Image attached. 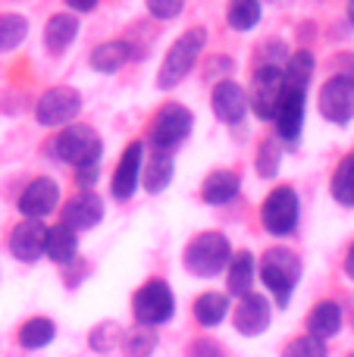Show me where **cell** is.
<instances>
[{
	"label": "cell",
	"mask_w": 354,
	"mask_h": 357,
	"mask_svg": "<svg viewBox=\"0 0 354 357\" xmlns=\"http://www.w3.org/2000/svg\"><path fill=\"white\" fill-rule=\"evenodd\" d=\"M348 357H354V354H348Z\"/></svg>",
	"instance_id": "obj_41"
},
{
	"label": "cell",
	"mask_w": 354,
	"mask_h": 357,
	"mask_svg": "<svg viewBox=\"0 0 354 357\" xmlns=\"http://www.w3.org/2000/svg\"><path fill=\"white\" fill-rule=\"evenodd\" d=\"M54 339H56V326L47 317H31V320H25L22 329H19V345L29 348V351L47 348Z\"/></svg>",
	"instance_id": "obj_27"
},
{
	"label": "cell",
	"mask_w": 354,
	"mask_h": 357,
	"mask_svg": "<svg viewBox=\"0 0 354 357\" xmlns=\"http://www.w3.org/2000/svg\"><path fill=\"white\" fill-rule=\"evenodd\" d=\"M100 220H104V201L94 191H79L63 204V226H69L72 232L94 229Z\"/></svg>",
	"instance_id": "obj_14"
},
{
	"label": "cell",
	"mask_w": 354,
	"mask_h": 357,
	"mask_svg": "<svg viewBox=\"0 0 354 357\" xmlns=\"http://www.w3.org/2000/svg\"><path fill=\"white\" fill-rule=\"evenodd\" d=\"M270 317L273 314H270L267 298L257 295V291H248V295L238 298V307H236V314H232V326L242 335H261V333H267Z\"/></svg>",
	"instance_id": "obj_15"
},
{
	"label": "cell",
	"mask_w": 354,
	"mask_h": 357,
	"mask_svg": "<svg viewBox=\"0 0 354 357\" xmlns=\"http://www.w3.org/2000/svg\"><path fill=\"white\" fill-rule=\"evenodd\" d=\"M204 44H207V29H201V25L188 29L185 35L167 50V56H163V63H160V73H157V85L176 88L182 79H188V73H192L194 63H198V56L204 54Z\"/></svg>",
	"instance_id": "obj_4"
},
{
	"label": "cell",
	"mask_w": 354,
	"mask_h": 357,
	"mask_svg": "<svg viewBox=\"0 0 354 357\" xmlns=\"http://www.w3.org/2000/svg\"><path fill=\"white\" fill-rule=\"evenodd\" d=\"M29 38V19L19 13H0V50H16Z\"/></svg>",
	"instance_id": "obj_30"
},
{
	"label": "cell",
	"mask_w": 354,
	"mask_h": 357,
	"mask_svg": "<svg viewBox=\"0 0 354 357\" xmlns=\"http://www.w3.org/2000/svg\"><path fill=\"white\" fill-rule=\"evenodd\" d=\"M132 314H135L138 326L157 329L176 314V298L169 291V285L163 279H151L132 298Z\"/></svg>",
	"instance_id": "obj_6"
},
{
	"label": "cell",
	"mask_w": 354,
	"mask_h": 357,
	"mask_svg": "<svg viewBox=\"0 0 354 357\" xmlns=\"http://www.w3.org/2000/svg\"><path fill=\"white\" fill-rule=\"evenodd\" d=\"M82 110V98L75 88L69 85H56L47 88V91L38 98L35 104V119L47 129H60V126H69Z\"/></svg>",
	"instance_id": "obj_8"
},
{
	"label": "cell",
	"mask_w": 354,
	"mask_h": 357,
	"mask_svg": "<svg viewBox=\"0 0 354 357\" xmlns=\"http://www.w3.org/2000/svg\"><path fill=\"white\" fill-rule=\"evenodd\" d=\"M188 357H223V348L213 339H194L188 345Z\"/></svg>",
	"instance_id": "obj_36"
},
{
	"label": "cell",
	"mask_w": 354,
	"mask_h": 357,
	"mask_svg": "<svg viewBox=\"0 0 354 357\" xmlns=\"http://www.w3.org/2000/svg\"><path fill=\"white\" fill-rule=\"evenodd\" d=\"M210 104H213V113H217L220 123H229V126H238L248 113V94L238 82H220L210 94Z\"/></svg>",
	"instance_id": "obj_17"
},
{
	"label": "cell",
	"mask_w": 354,
	"mask_h": 357,
	"mask_svg": "<svg viewBox=\"0 0 354 357\" xmlns=\"http://www.w3.org/2000/svg\"><path fill=\"white\" fill-rule=\"evenodd\" d=\"M226 289L229 295L242 298L254 289V254L251 251H236L226 266Z\"/></svg>",
	"instance_id": "obj_23"
},
{
	"label": "cell",
	"mask_w": 354,
	"mask_h": 357,
	"mask_svg": "<svg viewBox=\"0 0 354 357\" xmlns=\"http://www.w3.org/2000/svg\"><path fill=\"white\" fill-rule=\"evenodd\" d=\"M129 60H132V44L123 41V38H113V41L98 44V47L91 50V56H88L94 73H119Z\"/></svg>",
	"instance_id": "obj_20"
},
{
	"label": "cell",
	"mask_w": 354,
	"mask_h": 357,
	"mask_svg": "<svg viewBox=\"0 0 354 357\" xmlns=\"http://www.w3.org/2000/svg\"><path fill=\"white\" fill-rule=\"evenodd\" d=\"M314 69H317V60H314L311 50H295L286 60V69H282V82L288 88H301L307 91V82L314 79Z\"/></svg>",
	"instance_id": "obj_26"
},
{
	"label": "cell",
	"mask_w": 354,
	"mask_h": 357,
	"mask_svg": "<svg viewBox=\"0 0 354 357\" xmlns=\"http://www.w3.org/2000/svg\"><path fill=\"white\" fill-rule=\"evenodd\" d=\"M192 126H194V116L188 107L182 104H163L160 113L154 116L151 123V151H167L173 154L188 135H192Z\"/></svg>",
	"instance_id": "obj_5"
},
{
	"label": "cell",
	"mask_w": 354,
	"mask_h": 357,
	"mask_svg": "<svg viewBox=\"0 0 354 357\" xmlns=\"http://www.w3.org/2000/svg\"><path fill=\"white\" fill-rule=\"evenodd\" d=\"M94 178H98V167H82V169H75V182L79 185H94Z\"/></svg>",
	"instance_id": "obj_37"
},
{
	"label": "cell",
	"mask_w": 354,
	"mask_h": 357,
	"mask_svg": "<svg viewBox=\"0 0 354 357\" xmlns=\"http://www.w3.org/2000/svg\"><path fill=\"white\" fill-rule=\"evenodd\" d=\"M342 266H345V276H348L351 282H354V245L348 248V254H345V264H342Z\"/></svg>",
	"instance_id": "obj_39"
},
{
	"label": "cell",
	"mask_w": 354,
	"mask_h": 357,
	"mask_svg": "<svg viewBox=\"0 0 354 357\" xmlns=\"http://www.w3.org/2000/svg\"><path fill=\"white\" fill-rule=\"evenodd\" d=\"M263 16L261 0H229L226 6V22L232 25L236 31H251Z\"/></svg>",
	"instance_id": "obj_28"
},
{
	"label": "cell",
	"mask_w": 354,
	"mask_h": 357,
	"mask_svg": "<svg viewBox=\"0 0 354 357\" xmlns=\"http://www.w3.org/2000/svg\"><path fill=\"white\" fill-rule=\"evenodd\" d=\"M232 257V245L223 232H201L188 241L185 254H182V264L192 276L201 279H213L220 273H226Z\"/></svg>",
	"instance_id": "obj_2"
},
{
	"label": "cell",
	"mask_w": 354,
	"mask_h": 357,
	"mask_svg": "<svg viewBox=\"0 0 354 357\" xmlns=\"http://www.w3.org/2000/svg\"><path fill=\"white\" fill-rule=\"evenodd\" d=\"M173 154H167V151H151L148 163L141 167V176H144V188L151 191V195H160L163 188L169 185V178H173Z\"/></svg>",
	"instance_id": "obj_25"
},
{
	"label": "cell",
	"mask_w": 354,
	"mask_h": 357,
	"mask_svg": "<svg viewBox=\"0 0 354 357\" xmlns=\"http://www.w3.org/2000/svg\"><path fill=\"white\" fill-rule=\"evenodd\" d=\"M75 251H79V232H72V229L63 226V222L47 229V235H44V257L66 266V264H72Z\"/></svg>",
	"instance_id": "obj_19"
},
{
	"label": "cell",
	"mask_w": 354,
	"mask_h": 357,
	"mask_svg": "<svg viewBox=\"0 0 354 357\" xmlns=\"http://www.w3.org/2000/svg\"><path fill=\"white\" fill-rule=\"evenodd\" d=\"M298 213H301V207H298V195H295V188L279 185V188H273L267 195V201H263L261 222L270 235L286 238V235H292L295 226H298Z\"/></svg>",
	"instance_id": "obj_7"
},
{
	"label": "cell",
	"mask_w": 354,
	"mask_h": 357,
	"mask_svg": "<svg viewBox=\"0 0 354 357\" xmlns=\"http://www.w3.org/2000/svg\"><path fill=\"white\" fill-rule=\"evenodd\" d=\"M75 35H79V16H72V13H54L47 19V25H44V47L50 54H63L75 41Z\"/></svg>",
	"instance_id": "obj_21"
},
{
	"label": "cell",
	"mask_w": 354,
	"mask_h": 357,
	"mask_svg": "<svg viewBox=\"0 0 354 357\" xmlns=\"http://www.w3.org/2000/svg\"><path fill=\"white\" fill-rule=\"evenodd\" d=\"M50 157H56L60 163L82 169V167H98L100 163V135L85 123H69L60 129V135L50 142Z\"/></svg>",
	"instance_id": "obj_1"
},
{
	"label": "cell",
	"mask_w": 354,
	"mask_h": 357,
	"mask_svg": "<svg viewBox=\"0 0 354 357\" xmlns=\"http://www.w3.org/2000/svg\"><path fill=\"white\" fill-rule=\"evenodd\" d=\"M254 167L261 178H276L282 167V148H279V138H263L261 148H257L254 157Z\"/></svg>",
	"instance_id": "obj_32"
},
{
	"label": "cell",
	"mask_w": 354,
	"mask_h": 357,
	"mask_svg": "<svg viewBox=\"0 0 354 357\" xmlns=\"http://www.w3.org/2000/svg\"><path fill=\"white\" fill-rule=\"evenodd\" d=\"M141 167H144V148H141V142H132L129 148L123 151V157H119L116 173H113V182H110L116 201H129V197L138 191Z\"/></svg>",
	"instance_id": "obj_13"
},
{
	"label": "cell",
	"mask_w": 354,
	"mask_h": 357,
	"mask_svg": "<svg viewBox=\"0 0 354 357\" xmlns=\"http://www.w3.org/2000/svg\"><path fill=\"white\" fill-rule=\"evenodd\" d=\"M144 3H148V13L154 19H160V22H169V19H176L182 13L185 0H144Z\"/></svg>",
	"instance_id": "obj_35"
},
{
	"label": "cell",
	"mask_w": 354,
	"mask_h": 357,
	"mask_svg": "<svg viewBox=\"0 0 354 357\" xmlns=\"http://www.w3.org/2000/svg\"><path fill=\"white\" fill-rule=\"evenodd\" d=\"M56 204H60V185L50 176H38L22 188L16 207L22 213V220H44L56 210Z\"/></svg>",
	"instance_id": "obj_12"
},
{
	"label": "cell",
	"mask_w": 354,
	"mask_h": 357,
	"mask_svg": "<svg viewBox=\"0 0 354 357\" xmlns=\"http://www.w3.org/2000/svg\"><path fill=\"white\" fill-rule=\"evenodd\" d=\"M282 69L279 66H257L251 73V110H254L257 119H273V110L279 104V94H282Z\"/></svg>",
	"instance_id": "obj_10"
},
{
	"label": "cell",
	"mask_w": 354,
	"mask_h": 357,
	"mask_svg": "<svg viewBox=\"0 0 354 357\" xmlns=\"http://www.w3.org/2000/svg\"><path fill=\"white\" fill-rule=\"evenodd\" d=\"M66 3H69V6H72V10H75V13H91V10H94V6H98V3H100V0H66Z\"/></svg>",
	"instance_id": "obj_38"
},
{
	"label": "cell",
	"mask_w": 354,
	"mask_h": 357,
	"mask_svg": "<svg viewBox=\"0 0 354 357\" xmlns=\"http://www.w3.org/2000/svg\"><path fill=\"white\" fill-rule=\"evenodd\" d=\"M282 357H326V342L314 339V335H298L282 348Z\"/></svg>",
	"instance_id": "obj_33"
},
{
	"label": "cell",
	"mask_w": 354,
	"mask_h": 357,
	"mask_svg": "<svg viewBox=\"0 0 354 357\" xmlns=\"http://www.w3.org/2000/svg\"><path fill=\"white\" fill-rule=\"evenodd\" d=\"M348 19H351V22H354V0H351V3H348Z\"/></svg>",
	"instance_id": "obj_40"
},
{
	"label": "cell",
	"mask_w": 354,
	"mask_h": 357,
	"mask_svg": "<svg viewBox=\"0 0 354 357\" xmlns=\"http://www.w3.org/2000/svg\"><path fill=\"white\" fill-rule=\"evenodd\" d=\"M119 342H123V329H119L113 320H107V323H100V326L91 329V348L94 351H113Z\"/></svg>",
	"instance_id": "obj_34"
},
{
	"label": "cell",
	"mask_w": 354,
	"mask_h": 357,
	"mask_svg": "<svg viewBox=\"0 0 354 357\" xmlns=\"http://www.w3.org/2000/svg\"><path fill=\"white\" fill-rule=\"evenodd\" d=\"M330 191L342 207H354V154L342 157V163H339L336 173H332Z\"/></svg>",
	"instance_id": "obj_29"
},
{
	"label": "cell",
	"mask_w": 354,
	"mask_h": 357,
	"mask_svg": "<svg viewBox=\"0 0 354 357\" xmlns=\"http://www.w3.org/2000/svg\"><path fill=\"white\" fill-rule=\"evenodd\" d=\"M320 113H323L326 123L336 126H348L354 119V75L339 73L332 79L323 82L320 88Z\"/></svg>",
	"instance_id": "obj_9"
},
{
	"label": "cell",
	"mask_w": 354,
	"mask_h": 357,
	"mask_svg": "<svg viewBox=\"0 0 354 357\" xmlns=\"http://www.w3.org/2000/svg\"><path fill=\"white\" fill-rule=\"evenodd\" d=\"M238 188H242L238 173H232V169H213V173L204 178V185H201V197H204V204L223 207V204L236 201Z\"/></svg>",
	"instance_id": "obj_18"
},
{
	"label": "cell",
	"mask_w": 354,
	"mask_h": 357,
	"mask_svg": "<svg viewBox=\"0 0 354 357\" xmlns=\"http://www.w3.org/2000/svg\"><path fill=\"white\" fill-rule=\"evenodd\" d=\"M44 235H47V226H41V220L16 222L10 232V254L22 264H35L38 257H44Z\"/></svg>",
	"instance_id": "obj_16"
},
{
	"label": "cell",
	"mask_w": 354,
	"mask_h": 357,
	"mask_svg": "<svg viewBox=\"0 0 354 357\" xmlns=\"http://www.w3.org/2000/svg\"><path fill=\"white\" fill-rule=\"evenodd\" d=\"M194 320L201 323V326H220V323L226 320V314H229V295H223V291H204V295L194 298Z\"/></svg>",
	"instance_id": "obj_24"
},
{
	"label": "cell",
	"mask_w": 354,
	"mask_h": 357,
	"mask_svg": "<svg viewBox=\"0 0 354 357\" xmlns=\"http://www.w3.org/2000/svg\"><path fill=\"white\" fill-rule=\"evenodd\" d=\"M342 329V307L339 301H320L317 307L307 314V335L320 342H330Z\"/></svg>",
	"instance_id": "obj_22"
},
{
	"label": "cell",
	"mask_w": 354,
	"mask_h": 357,
	"mask_svg": "<svg viewBox=\"0 0 354 357\" xmlns=\"http://www.w3.org/2000/svg\"><path fill=\"white\" fill-rule=\"evenodd\" d=\"M261 279L270 289V295L276 298V304L286 307L301 279V257L292 248H270L261 257Z\"/></svg>",
	"instance_id": "obj_3"
},
{
	"label": "cell",
	"mask_w": 354,
	"mask_h": 357,
	"mask_svg": "<svg viewBox=\"0 0 354 357\" xmlns=\"http://www.w3.org/2000/svg\"><path fill=\"white\" fill-rule=\"evenodd\" d=\"M305 107H307V98L301 88L282 85L279 104H276V110H273L276 138H279V142H298L301 129H305Z\"/></svg>",
	"instance_id": "obj_11"
},
{
	"label": "cell",
	"mask_w": 354,
	"mask_h": 357,
	"mask_svg": "<svg viewBox=\"0 0 354 357\" xmlns=\"http://www.w3.org/2000/svg\"><path fill=\"white\" fill-rule=\"evenodd\" d=\"M123 351L125 357H151L157 348V329H148V326H135L129 333H123Z\"/></svg>",
	"instance_id": "obj_31"
}]
</instances>
